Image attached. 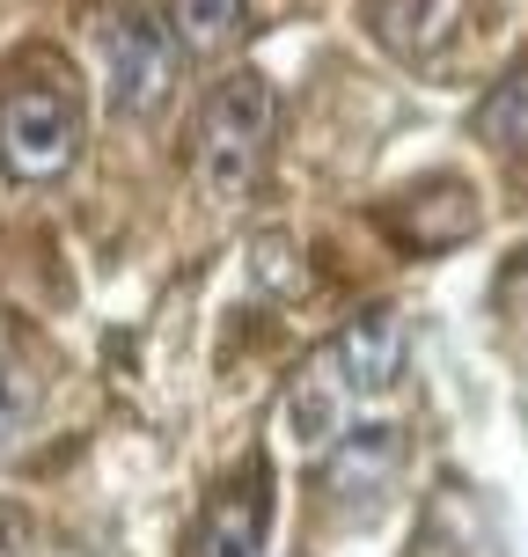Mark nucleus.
Returning <instances> with one entry per match:
<instances>
[{"instance_id":"nucleus-1","label":"nucleus","mask_w":528,"mask_h":557,"mask_svg":"<svg viewBox=\"0 0 528 557\" xmlns=\"http://www.w3.org/2000/svg\"><path fill=\"white\" fill-rule=\"evenodd\" d=\"M265 139H272V88L265 74H228L206 111H198V184L206 198H243L265 169Z\"/></svg>"},{"instance_id":"nucleus-2","label":"nucleus","mask_w":528,"mask_h":557,"mask_svg":"<svg viewBox=\"0 0 528 557\" xmlns=\"http://www.w3.org/2000/svg\"><path fill=\"white\" fill-rule=\"evenodd\" d=\"M176 37L139 8H118L103 23V74H111V103L125 117H155L176 96Z\"/></svg>"},{"instance_id":"nucleus-3","label":"nucleus","mask_w":528,"mask_h":557,"mask_svg":"<svg viewBox=\"0 0 528 557\" xmlns=\"http://www.w3.org/2000/svg\"><path fill=\"white\" fill-rule=\"evenodd\" d=\"M0 154L8 169L23 176V184H45L59 169L82 154V111H74V96L66 88H15L8 103H0Z\"/></svg>"},{"instance_id":"nucleus-4","label":"nucleus","mask_w":528,"mask_h":557,"mask_svg":"<svg viewBox=\"0 0 528 557\" xmlns=\"http://www.w3.org/2000/svg\"><path fill=\"white\" fill-rule=\"evenodd\" d=\"M477 23H484V0H374V37L418 74L463 66Z\"/></svg>"},{"instance_id":"nucleus-5","label":"nucleus","mask_w":528,"mask_h":557,"mask_svg":"<svg viewBox=\"0 0 528 557\" xmlns=\"http://www.w3.org/2000/svg\"><path fill=\"white\" fill-rule=\"evenodd\" d=\"M265 535H272V476L265 462H243L206 506L198 557H265Z\"/></svg>"},{"instance_id":"nucleus-6","label":"nucleus","mask_w":528,"mask_h":557,"mask_svg":"<svg viewBox=\"0 0 528 557\" xmlns=\"http://www.w3.org/2000/svg\"><path fill=\"white\" fill-rule=\"evenodd\" d=\"M396 470H404V441H396L390 425H360V433H345V441L331 447V462H323V484H331L337 506H353V513H367V506L382 499L396 484Z\"/></svg>"},{"instance_id":"nucleus-7","label":"nucleus","mask_w":528,"mask_h":557,"mask_svg":"<svg viewBox=\"0 0 528 557\" xmlns=\"http://www.w3.org/2000/svg\"><path fill=\"white\" fill-rule=\"evenodd\" d=\"M331 352L345 360V374H353V389H360V396H382V389L404 382L412 337H404V315H396V308H367V315L337 337Z\"/></svg>"},{"instance_id":"nucleus-8","label":"nucleus","mask_w":528,"mask_h":557,"mask_svg":"<svg viewBox=\"0 0 528 557\" xmlns=\"http://www.w3.org/2000/svg\"><path fill=\"white\" fill-rule=\"evenodd\" d=\"M345 404H360V389H353L345 360H337V352H316V360L302 367L294 396H286V425H294V441H302V447H323L337 433Z\"/></svg>"},{"instance_id":"nucleus-9","label":"nucleus","mask_w":528,"mask_h":557,"mask_svg":"<svg viewBox=\"0 0 528 557\" xmlns=\"http://www.w3.org/2000/svg\"><path fill=\"white\" fill-rule=\"evenodd\" d=\"M390 227L404 235V243H418V250H441V243H463V235L477 227V198L441 176V184H426L418 198H404Z\"/></svg>"},{"instance_id":"nucleus-10","label":"nucleus","mask_w":528,"mask_h":557,"mask_svg":"<svg viewBox=\"0 0 528 557\" xmlns=\"http://www.w3.org/2000/svg\"><path fill=\"white\" fill-rule=\"evenodd\" d=\"M477 133L492 139L500 154H528V66H514L492 96H484V111H477Z\"/></svg>"},{"instance_id":"nucleus-11","label":"nucleus","mask_w":528,"mask_h":557,"mask_svg":"<svg viewBox=\"0 0 528 557\" xmlns=\"http://www.w3.org/2000/svg\"><path fill=\"white\" fill-rule=\"evenodd\" d=\"M243 0H176V37H184V52H221L243 37Z\"/></svg>"},{"instance_id":"nucleus-12","label":"nucleus","mask_w":528,"mask_h":557,"mask_svg":"<svg viewBox=\"0 0 528 557\" xmlns=\"http://www.w3.org/2000/svg\"><path fill=\"white\" fill-rule=\"evenodd\" d=\"M23 425H29V382L15 374V367H0V447L15 441Z\"/></svg>"},{"instance_id":"nucleus-13","label":"nucleus","mask_w":528,"mask_h":557,"mask_svg":"<svg viewBox=\"0 0 528 557\" xmlns=\"http://www.w3.org/2000/svg\"><path fill=\"white\" fill-rule=\"evenodd\" d=\"M0 557H37V529H29L23 506L0 499Z\"/></svg>"}]
</instances>
